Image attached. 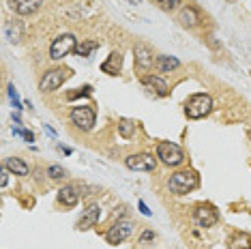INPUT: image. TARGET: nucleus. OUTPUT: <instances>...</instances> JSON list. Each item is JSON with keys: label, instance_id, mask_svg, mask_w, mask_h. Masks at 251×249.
I'll list each match as a JSON object with an SVG mask.
<instances>
[{"label": "nucleus", "instance_id": "4", "mask_svg": "<svg viewBox=\"0 0 251 249\" xmlns=\"http://www.w3.org/2000/svg\"><path fill=\"white\" fill-rule=\"evenodd\" d=\"M71 123L79 131H90L97 123V114L90 105H75L71 110Z\"/></svg>", "mask_w": 251, "mask_h": 249}, {"label": "nucleus", "instance_id": "3", "mask_svg": "<svg viewBox=\"0 0 251 249\" xmlns=\"http://www.w3.org/2000/svg\"><path fill=\"white\" fill-rule=\"evenodd\" d=\"M71 75L69 69H65V67H56V69H50L43 73L41 82H39V90H43V93H52V90H58L62 86V82L67 80V77Z\"/></svg>", "mask_w": 251, "mask_h": 249}, {"label": "nucleus", "instance_id": "20", "mask_svg": "<svg viewBox=\"0 0 251 249\" xmlns=\"http://www.w3.org/2000/svg\"><path fill=\"white\" fill-rule=\"evenodd\" d=\"M7 37L11 43H18L22 39V24L20 22H11V24L7 26Z\"/></svg>", "mask_w": 251, "mask_h": 249}, {"label": "nucleus", "instance_id": "22", "mask_svg": "<svg viewBox=\"0 0 251 249\" xmlns=\"http://www.w3.org/2000/svg\"><path fill=\"white\" fill-rule=\"evenodd\" d=\"M48 176L54 178V180H60V178L67 176V172H65V170H62L60 166H50V168H48Z\"/></svg>", "mask_w": 251, "mask_h": 249}, {"label": "nucleus", "instance_id": "24", "mask_svg": "<svg viewBox=\"0 0 251 249\" xmlns=\"http://www.w3.org/2000/svg\"><path fill=\"white\" fill-rule=\"evenodd\" d=\"M157 4L161 9H165V11H172V9H176L180 4V0H157Z\"/></svg>", "mask_w": 251, "mask_h": 249}, {"label": "nucleus", "instance_id": "7", "mask_svg": "<svg viewBox=\"0 0 251 249\" xmlns=\"http://www.w3.org/2000/svg\"><path fill=\"white\" fill-rule=\"evenodd\" d=\"M131 232H133V224L123 219V222H116L105 232V241L110 243V245H121L123 241H127L131 236Z\"/></svg>", "mask_w": 251, "mask_h": 249}, {"label": "nucleus", "instance_id": "26", "mask_svg": "<svg viewBox=\"0 0 251 249\" xmlns=\"http://www.w3.org/2000/svg\"><path fill=\"white\" fill-rule=\"evenodd\" d=\"M13 133H15V135H22V138H26L28 142H32V140H35V138H32V133H30V131H24V129H18V127L13 129Z\"/></svg>", "mask_w": 251, "mask_h": 249}, {"label": "nucleus", "instance_id": "29", "mask_svg": "<svg viewBox=\"0 0 251 249\" xmlns=\"http://www.w3.org/2000/svg\"><path fill=\"white\" fill-rule=\"evenodd\" d=\"M7 172H9V170H7V168H4V170H2V180H0V185H2V187H4V185H7Z\"/></svg>", "mask_w": 251, "mask_h": 249}, {"label": "nucleus", "instance_id": "11", "mask_svg": "<svg viewBox=\"0 0 251 249\" xmlns=\"http://www.w3.org/2000/svg\"><path fill=\"white\" fill-rule=\"evenodd\" d=\"M142 86H144L148 93H155L157 97H165L170 93L168 84H165L159 75H142Z\"/></svg>", "mask_w": 251, "mask_h": 249}, {"label": "nucleus", "instance_id": "23", "mask_svg": "<svg viewBox=\"0 0 251 249\" xmlns=\"http://www.w3.org/2000/svg\"><path fill=\"white\" fill-rule=\"evenodd\" d=\"M93 93V86H84V88H77L75 93H69V99H77V97H88V95Z\"/></svg>", "mask_w": 251, "mask_h": 249}, {"label": "nucleus", "instance_id": "31", "mask_svg": "<svg viewBox=\"0 0 251 249\" xmlns=\"http://www.w3.org/2000/svg\"><path fill=\"white\" fill-rule=\"evenodd\" d=\"M249 140H251V131H249Z\"/></svg>", "mask_w": 251, "mask_h": 249}, {"label": "nucleus", "instance_id": "28", "mask_svg": "<svg viewBox=\"0 0 251 249\" xmlns=\"http://www.w3.org/2000/svg\"><path fill=\"white\" fill-rule=\"evenodd\" d=\"M9 97H11V99H18V93H15V86H9Z\"/></svg>", "mask_w": 251, "mask_h": 249}, {"label": "nucleus", "instance_id": "17", "mask_svg": "<svg viewBox=\"0 0 251 249\" xmlns=\"http://www.w3.org/2000/svg\"><path fill=\"white\" fill-rule=\"evenodd\" d=\"M155 62H157V69L161 73H170L180 67V60L176 58V56H157Z\"/></svg>", "mask_w": 251, "mask_h": 249}, {"label": "nucleus", "instance_id": "6", "mask_svg": "<svg viewBox=\"0 0 251 249\" xmlns=\"http://www.w3.org/2000/svg\"><path fill=\"white\" fill-rule=\"evenodd\" d=\"M157 157L170 168H176L185 161V152H182L180 146H176L174 142H161L157 146Z\"/></svg>", "mask_w": 251, "mask_h": 249}, {"label": "nucleus", "instance_id": "27", "mask_svg": "<svg viewBox=\"0 0 251 249\" xmlns=\"http://www.w3.org/2000/svg\"><path fill=\"white\" fill-rule=\"evenodd\" d=\"M138 206H140V211L144 213V215H151V211H148V206H146V204H144V202H142V200H140V204H138Z\"/></svg>", "mask_w": 251, "mask_h": 249}, {"label": "nucleus", "instance_id": "9", "mask_svg": "<svg viewBox=\"0 0 251 249\" xmlns=\"http://www.w3.org/2000/svg\"><path fill=\"white\" fill-rule=\"evenodd\" d=\"M193 219H196V224L200 228H210V225H215L219 222V213L210 204H200L196 208V213H193Z\"/></svg>", "mask_w": 251, "mask_h": 249}, {"label": "nucleus", "instance_id": "15", "mask_svg": "<svg viewBox=\"0 0 251 249\" xmlns=\"http://www.w3.org/2000/svg\"><path fill=\"white\" fill-rule=\"evenodd\" d=\"M77 200H79V194H77V189L73 185H67V187H62V189L58 191V202L62 206L73 208L77 204Z\"/></svg>", "mask_w": 251, "mask_h": 249}, {"label": "nucleus", "instance_id": "10", "mask_svg": "<svg viewBox=\"0 0 251 249\" xmlns=\"http://www.w3.org/2000/svg\"><path fill=\"white\" fill-rule=\"evenodd\" d=\"M133 58H135V67L140 73H146L152 67V50L146 43H135L133 48Z\"/></svg>", "mask_w": 251, "mask_h": 249}, {"label": "nucleus", "instance_id": "8", "mask_svg": "<svg viewBox=\"0 0 251 249\" xmlns=\"http://www.w3.org/2000/svg\"><path fill=\"white\" fill-rule=\"evenodd\" d=\"M129 170H135V172H151L157 166V159L152 155H146V152H138V155H129L125 159Z\"/></svg>", "mask_w": 251, "mask_h": 249}, {"label": "nucleus", "instance_id": "30", "mask_svg": "<svg viewBox=\"0 0 251 249\" xmlns=\"http://www.w3.org/2000/svg\"><path fill=\"white\" fill-rule=\"evenodd\" d=\"M129 2H133V4H138V2H140V0H129Z\"/></svg>", "mask_w": 251, "mask_h": 249}, {"label": "nucleus", "instance_id": "21", "mask_svg": "<svg viewBox=\"0 0 251 249\" xmlns=\"http://www.w3.org/2000/svg\"><path fill=\"white\" fill-rule=\"evenodd\" d=\"M97 48H99V43H97V41H84V43H79L77 48H75V54L84 58V56H90V54H93Z\"/></svg>", "mask_w": 251, "mask_h": 249}, {"label": "nucleus", "instance_id": "14", "mask_svg": "<svg viewBox=\"0 0 251 249\" xmlns=\"http://www.w3.org/2000/svg\"><path fill=\"white\" fill-rule=\"evenodd\" d=\"M123 69V54L121 52H112L107 56V60L101 62V71L107 73V75H118Z\"/></svg>", "mask_w": 251, "mask_h": 249}, {"label": "nucleus", "instance_id": "13", "mask_svg": "<svg viewBox=\"0 0 251 249\" xmlns=\"http://www.w3.org/2000/svg\"><path fill=\"white\" fill-rule=\"evenodd\" d=\"M41 2H43V0H9L11 9H13L18 15H30V13H35V11L41 7Z\"/></svg>", "mask_w": 251, "mask_h": 249}, {"label": "nucleus", "instance_id": "16", "mask_svg": "<svg viewBox=\"0 0 251 249\" xmlns=\"http://www.w3.org/2000/svg\"><path fill=\"white\" fill-rule=\"evenodd\" d=\"M4 168H7L9 172H13L15 176H26V174L30 172L28 163H26V161H22L20 157H9V159L4 161Z\"/></svg>", "mask_w": 251, "mask_h": 249}, {"label": "nucleus", "instance_id": "19", "mask_svg": "<svg viewBox=\"0 0 251 249\" xmlns=\"http://www.w3.org/2000/svg\"><path fill=\"white\" fill-rule=\"evenodd\" d=\"M118 131H121L123 138H133V133H135V123L133 121H129V118H123L121 123H118Z\"/></svg>", "mask_w": 251, "mask_h": 249}, {"label": "nucleus", "instance_id": "25", "mask_svg": "<svg viewBox=\"0 0 251 249\" xmlns=\"http://www.w3.org/2000/svg\"><path fill=\"white\" fill-rule=\"evenodd\" d=\"M152 241H155V232H152V230H144V232H142L140 245H146V243H152Z\"/></svg>", "mask_w": 251, "mask_h": 249}, {"label": "nucleus", "instance_id": "18", "mask_svg": "<svg viewBox=\"0 0 251 249\" xmlns=\"http://www.w3.org/2000/svg\"><path fill=\"white\" fill-rule=\"evenodd\" d=\"M198 22H200V15H198V11L193 7H185L180 11V24L182 26L193 28V26H198Z\"/></svg>", "mask_w": 251, "mask_h": 249}, {"label": "nucleus", "instance_id": "2", "mask_svg": "<svg viewBox=\"0 0 251 249\" xmlns=\"http://www.w3.org/2000/svg\"><path fill=\"white\" fill-rule=\"evenodd\" d=\"M198 174L193 170H180V172H174L170 176V191L176 196H182V194H189L198 187Z\"/></svg>", "mask_w": 251, "mask_h": 249}, {"label": "nucleus", "instance_id": "5", "mask_svg": "<svg viewBox=\"0 0 251 249\" xmlns=\"http://www.w3.org/2000/svg\"><path fill=\"white\" fill-rule=\"evenodd\" d=\"M77 43H75V37L71 35V32H67V35H60L56 37L52 45H50V58L54 60H60L65 58V56H69L71 52H75Z\"/></svg>", "mask_w": 251, "mask_h": 249}, {"label": "nucleus", "instance_id": "12", "mask_svg": "<svg viewBox=\"0 0 251 249\" xmlns=\"http://www.w3.org/2000/svg\"><path fill=\"white\" fill-rule=\"evenodd\" d=\"M99 217H101L99 204H90L86 211H84L82 219L77 222V230H88V228H93V225H97V222H99Z\"/></svg>", "mask_w": 251, "mask_h": 249}, {"label": "nucleus", "instance_id": "1", "mask_svg": "<svg viewBox=\"0 0 251 249\" xmlns=\"http://www.w3.org/2000/svg\"><path fill=\"white\" fill-rule=\"evenodd\" d=\"M210 110H213V99H210V95H206V93L191 95L185 103V114H187V118H191V121L204 118L206 114H210Z\"/></svg>", "mask_w": 251, "mask_h": 249}]
</instances>
